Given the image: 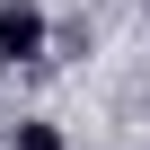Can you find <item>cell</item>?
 <instances>
[{"label":"cell","instance_id":"6da1fadb","mask_svg":"<svg viewBox=\"0 0 150 150\" xmlns=\"http://www.w3.org/2000/svg\"><path fill=\"white\" fill-rule=\"evenodd\" d=\"M0 62H44V9L35 0H0Z\"/></svg>","mask_w":150,"mask_h":150},{"label":"cell","instance_id":"7a4b0ae2","mask_svg":"<svg viewBox=\"0 0 150 150\" xmlns=\"http://www.w3.org/2000/svg\"><path fill=\"white\" fill-rule=\"evenodd\" d=\"M9 150H62V124H18Z\"/></svg>","mask_w":150,"mask_h":150}]
</instances>
